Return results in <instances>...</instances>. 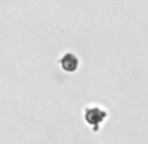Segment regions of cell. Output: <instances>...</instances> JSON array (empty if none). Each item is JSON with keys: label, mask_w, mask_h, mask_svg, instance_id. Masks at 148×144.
Wrapping results in <instances>:
<instances>
[{"label": "cell", "mask_w": 148, "mask_h": 144, "mask_svg": "<svg viewBox=\"0 0 148 144\" xmlns=\"http://www.w3.org/2000/svg\"><path fill=\"white\" fill-rule=\"evenodd\" d=\"M62 66H63V68H64L66 71H73V69H76V67H77V59L73 55L68 54V55H66L64 58H63Z\"/></svg>", "instance_id": "cell-1"}]
</instances>
